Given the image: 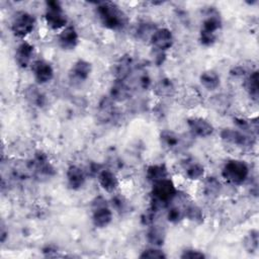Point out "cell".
<instances>
[{
  "label": "cell",
  "instance_id": "obj_23",
  "mask_svg": "<svg viewBox=\"0 0 259 259\" xmlns=\"http://www.w3.org/2000/svg\"><path fill=\"white\" fill-rule=\"evenodd\" d=\"M153 91L159 97H170L175 93V85L169 78H163L154 85Z\"/></svg>",
  "mask_w": 259,
  "mask_h": 259
},
{
  "label": "cell",
  "instance_id": "obj_33",
  "mask_svg": "<svg viewBox=\"0 0 259 259\" xmlns=\"http://www.w3.org/2000/svg\"><path fill=\"white\" fill-rule=\"evenodd\" d=\"M184 219V207L178 205H172L167 211V220L172 224L179 223Z\"/></svg>",
  "mask_w": 259,
  "mask_h": 259
},
{
  "label": "cell",
  "instance_id": "obj_40",
  "mask_svg": "<svg viewBox=\"0 0 259 259\" xmlns=\"http://www.w3.org/2000/svg\"><path fill=\"white\" fill-rule=\"evenodd\" d=\"M4 225L2 224L1 225V242L2 243H4V241H5V239H6V235H7V233L5 232V230H4Z\"/></svg>",
  "mask_w": 259,
  "mask_h": 259
},
{
  "label": "cell",
  "instance_id": "obj_16",
  "mask_svg": "<svg viewBox=\"0 0 259 259\" xmlns=\"http://www.w3.org/2000/svg\"><path fill=\"white\" fill-rule=\"evenodd\" d=\"M131 96V88L124 80L115 79L110 87L109 97L112 101L122 102Z\"/></svg>",
  "mask_w": 259,
  "mask_h": 259
},
{
  "label": "cell",
  "instance_id": "obj_5",
  "mask_svg": "<svg viewBox=\"0 0 259 259\" xmlns=\"http://www.w3.org/2000/svg\"><path fill=\"white\" fill-rule=\"evenodd\" d=\"M112 221V211L102 196L96 197L92 202V223L96 228L107 227Z\"/></svg>",
  "mask_w": 259,
  "mask_h": 259
},
{
  "label": "cell",
  "instance_id": "obj_13",
  "mask_svg": "<svg viewBox=\"0 0 259 259\" xmlns=\"http://www.w3.org/2000/svg\"><path fill=\"white\" fill-rule=\"evenodd\" d=\"M59 46L65 51L74 50L79 44V35L73 25L66 26L58 36Z\"/></svg>",
  "mask_w": 259,
  "mask_h": 259
},
{
  "label": "cell",
  "instance_id": "obj_34",
  "mask_svg": "<svg viewBox=\"0 0 259 259\" xmlns=\"http://www.w3.org/2000/svg\"><path fill=\"white\" fill-rule=\"evenodd\" d=\"M157 28H155L152 23H148V22L141 23L139 25V27L137 28V36L142 38V39H145V38H148V37L151 38L152 34L154 33V31Z\"/></svg>",
  "mask_w": 259,
  "mask_h": 259
},
{
  "label": "cell",
  "instance_id": "obj_37",
  "mask_svg": "<svg viewBox=\"0 0 259 259\" xmlns=\"http://www.w3.org/2000/svg\"><path fill=\"white\" fill-rule=\"evenodd\" d=\"M137 83H138V86L142 89H148L152 84L151 78L147 74V72H142V74H140L137 77Z\"/></svg>",
  "mask_w": 259,
  "mask_h": 259
},
{
  "label": "cell",
  "instance_id": "obj_38",
  "mask_svg": "<svg viewBox=\"0 0 259 259\" xmlns=\"http://www.w3.org/2000/svg\"><path fill=\"white\" fill-rule=\"evenodd\" d=\"M249 73H248V70L244 67V66H237V67H234L232 70H231V75L232 76H235V77H242V76H247Z\"/></svg>",
  "mask_w": 259,
  "mask_h": 259
},
{
  "label": "cell",
  "instance_id": "obj_26",
  "mask_svg": "<svg viewBox=\"0 0 259 259\" xmlns=\"http://www.w3.org/2000/svg\"><path fill=\"white\" fill-rule=\"evenodd\" d=\"M234 123L242 132L257 137V134H258V121H257V118L248 119V118L235 117L234 118Z\"/></svg>",
  "mask_w": 259,
  "mask_h": 259
},
{
  "label": "cell",
  "instance_id": "obj_24",
  "mask_svg": "<svg viewBox=\"0 0 259 259\" xmlns=\"http://www.w3.org/2000/svg\"><path fill=\"white\" fill-rule=\"evenodd\" d=\"M199 81L201 85L207 90H215L221 84L220 75L212 70L202 72L199 76Z\"/></svg>",
  "mask_w": 259,
  "mask_h": 259
},
{
  "label": "cell",
  "instance_id": "obj_28",
  "mask_svg": "<svg viewBox=\"0 0 259 259\" xmlns=\"http://www.w3.org/2000/svg\"><path fill=\"white\" fill-rule=\"evenodd\" d=\"M165 231L159 226H151L147 233L148 242L154 247H160L165 242Z\"/></svg>",
  "mask_w": 259,
  "mask_h": 259
},
{
  "label": "cell",
  "instance_id": "obj_4",
  "mask_svg": "<svg viewBox=\"0 0 259 259\" xmlns=\"http://www.w3.org/2000/svg\"><path fill=\"white\" fill-rule=\"evenodd\" d=\"M45 20L49 27L54 30L63 28L66 26L68 19L66 13L59 1H47Z\"/></svg>",
  "mask_w": 259,
  "mask_h": 259
},
{
  "label": "cell",
  "instance_id": "obj_30",
  "mask_svg": "<svg viewBox=\"0 0 259 259\" xmlns=\"http://www.w3.org/2000/svg\"><path fill=\"white\" fill-rule=\"evenodd\" d=\"M184 218L193 223L200 224L203 221L202 209L195 203H187L184 206Z\"/></svg>",
  "mask_w": 259,
  "mask_h": 259
},
{
  "label": "cell",
  "instance_id": "obj_9",
  "mask_svg": "<svg viewBox=\"0 0 259 259\" xmlns=\"http://www.w3.org/2000/svg\"><path fill=\"white\" fill-rule=\"evenodd\" d=\"M150 41L156 51L165 52L169 50L174 42L172 31L166 27L157 28L152 34Z\"/></svg>",
  "mask_w": 259,
  "mask_h": 259
},
{
  "label": "cell",
  "instance_id": "obj_3",
  "mask_svg": "<svg viewBox=\"0 0 259 259\" xmlns=\"http://www.w3.org/2000/svg\"><path fill=\"white\" fill-rule=\"evenodd\" d=\"M222 176L228 182L240 185L243 184L249 176V167L242 160H230L222 169Z\"/></svg>",
  "mask_w": 259,
  "mask_h": 259
},
{
  "label": "cell",
  "instance_id": "obj_1",
  "mask_svg": "<svg viewBox=\"0 0 259 259\" xmlns=\"http://www.w3.org/2000/svg\"><path fill=\"white\" fill-rule=\"evenodd\" d=\"M96 13L102 25L108 29H121L127 22L124 12L119 6L112 2L99 3L96 7Z\"/></svg>",
  "mask_w": 259,
  "mask_h": 259
},
{
  "label": "cell",
  "instance_id": "obj_11",
  "mask_svg": "<svg viewBox=\"0 0 259 259\" xmlns=\"http://www.w3.org/2000/svg\"><path fill=\"white\" fill-rule=\"evenodd\" d=\"M186 122L191 135L194 137L206 138L213 133L212 124L202 117H190Z\"/></svg>",
  "mask_w": 259,
  "mask_h": 259
},
{
  "label": "cell",
  "instance_id": "obj_2",
  "mask_svg": "<svg viewBox=\"0 0 259 259\" xmlns=\"http://www.w3.org/2000/svg\"><path fill=\"white\" fill-rule=\"evenodd\" d=\"M178 191L169 177L153 183L151 192L152 203L150 208L157 212L161 208L167 207L173 201Z\"/></svg>",
  "mask_w": 259,
  "mask_h": 259
},
{
  "label": "cell",
  "instance_id": "obj_19",
  "mask_svg": "<svg viewBox=\"0 0 259 259\" xmlns=\"http://www.w3.org/2000/svg\"><path fill=\"white\" fill-rule=\"evenodd\" d=\"M133 72V59L131 56L125 55L122 56L115 64L113 73L115 79L118 80H125L131 73Z\"/></svg>",
  "mask_w": 259,
  "mask_h": 259
},
{
  "label": "cell",
  "instance_id": "obj_29",
  "mask_svg": "<svg viewBox=\"0 0 259 259\" xmlns=\"http://www.w3.org/2000/svg\"><path fill=\"white\" fill-rule=\"evenodd\" d=\"M26 99L33 105L37 107H42L46 104L45 94L35 86H30L25 91Z\"/></svg>",
  "mask_w": 259,
  "mask_h": 259
},
{
  "label": "cell",
  "instance_id": "obj_18",
  "mask_svg": "<svg viewBox=\"0 0 259 259\" xmlns=\"http://www.w3.org/2000/svg\"><path fill=\"white\" fill-rule=\"evenodd\" d=\"M97 180L106 192H113L118 186L117 177L109 169H101L97 174Z\"/></svg>",
  "mask_w": 259,
  "mask_h": 259
},
{
  "label": "cell",
  "instance_id": "obj_7",
  "mask_svg": "<svg viewBox=\"0 0 259 259\" xmlns=\"http://www.w3.org/2000/svg\"><path fill=\"white\" fill-rule=\"evenodd\" d=\"M221 138L224 142L241 148H251L256 143L255 136L244 133L239 128H223L221 132Z\"/></svg>",
  "mask_w": 259,
  "mask_h": 259
},
{
  "label": "cell",
  "instance_id": "obj_17",
  "mask_svg": "<svg viewBox=\"0 0 259 259\" xmlns=\"http://www.w3.org/2000/svg\"><path fill=\"white\" fill-rule=\"evenodd\" d=\"M33 55V46L27 41L19 44L15 51V62L20 68H27Z\"/></svg>",
  "mask_w": 259,
  "mask_h": 259
},
{
  "label": "cell",
  "instance_id": "obj_32",
  "mask_svg": "<svg viewBox=\"0 0 259 259\" xmlns=\"http://www.w3.org/2000/svg\"><path fill=\"white\" fill-rule=\"evenodd\" d=\"M259 246L258 231L251 230L244 238V247L248 253H256Z\"/></svg>",
  "mask_w": 259,
  "mask_h": 259
},
{
  "label": "cell",
  "instance_id": "obj_14",
  "mask_svg": "<svg viewBox=\"0 0 259 259\" xmlns=\"http://www.w3.org/2000/svg\"><path fill=\"white\" fill-rule=\"evenodd\" d=\"M92 71V66L91 64L83 59L77 60L74 65L71 68L70 71V78L72 81L76 82H84L86 81Z\"/></svg>",
  "mask_w": 259,
  "mask_h": 259
},
{
  "label": "cell",
  "instance_id": "obj_39",
  "mask_svg": "<svg viewBox=\"0 0 259 259\" xmlns=\"http://www.w3.org/2000/svg\"><path fill=\"white\" fill-rule=\"evenodd\" d=\"M111 201H112V202H111V205H112L115 209H117V210H122V209H124L125 202H124V200H123L122 197H120V196H114Z\"/></svg>",
  "mask_w": 259,
  "mask_h": 259
},
{
  "label": "cell",
  "instance_id": "obj_25",
  "mask_svg": "<svg viewBox=\"0 0 259 259\" xmlns=\"http://www.w3.org/2000/svg\"><path fill=\"white\" fill-rule=\"evenodd\" d=\"M112 102L110 97H103L99 102L98 115L102 121H109L113 118L115 110Z\"/></svg>",
  "mask_w": 259,
  "mask_h": 259
},
{
  "label": "cell",
  "instance_id": "obj_22",
  "mask_svg": "<svg viewBox=\"0 0 259 259\" xmlns=\"http://www.w3.org/2000/svg\"><path fill=\"white\" fill-rule=\"evenodd\" d=\"M146 177L153 184L159 180L168 178L169 172L164 164H154L148 167Z\"/></svg>",
  "mask_w": 259,
  "mask_h": 259
},
{
  "label": "cell",
  "instance_id": "obj_8",
  "mask_svg": "<svg viewBox=\"0 0 259 259\" xmlns=\"http://www.w3.org/2000/svg\"><path fill=\"white\" fill-rule=\"evenodd\" d=\"M29 170L33 171L38 176L51 177L56 174V170L50 162L48 156L42 152L35 153L33 159L28 165Z\"/></svg>",
  "mask_w": 259,
  "mask_h": 259
},
{
  "label": "cell",
  "instance_id": "obj_35",
  "mask_svg": "<svg viewBox=\"0 0 259 259\" xmlns=\"http://www.w3.org/2000/svg\"><path fill=\"white\" fill-rule=\"evenodd\" d=\"M140 258H152V259H165L167 258V255L160 249H158L157 247H153V248H149L144 250L140 256Z\"/></svg>",
  "mask_w": 259,
  "mask_h": 259
},
{
  "label": "cell",
  "instance_id": "obj_10",
  "mask_svg": "<svg viewBox=\"0 0 259 259\" xmlns=\"http://www.w3.org/2000/svg\"><path fill=\"white\" fill-rule=\"evenodd\" d=\"M161 145L169 151H179L186 146L185 137L169 130H165L160 134Z\"/></svg>",
  "mask_w": 259,
  "mask_h": 259
},
{
  "label": "cell",
  "instance_id": "obj_27",
  "mask_svg": "<svg viewBox=\"0 0 259 259\" xmlns=\"http://www.w3.org/2000/svg\"><path fill=\"white\" fill-rule=\"evenodd\" d=\"M222 190L221 182L213 176L207 177L203 182V194L208 198H215Z\"/></svg>",
  "mask_w": 259,
  "mask_h": 259
},
{
  "label": "cell",
  "instance_id": "obj_21",
  "mask_svg": "<svg viewBox=\"0 0 259 259\" xmlns=\"http://www.w3.org/2000/svg\"><path fill=\"white\" fill-rule=\"evenodd\" d=\"M244 86L246 91L248 92L249 96L254 100L258 101V96H259V83H258V71L253 70L251 71L244 82Z\"/></svg>",
  "mask_w": 259,
  "mask_h": 259
},
{
  "label": "cell",
  "instance_id": "obj_36",
  "mask_svg": "<svg viewBox=\"0 0 259 259\" xmlns=\"http://www.w3.org/2000/svg\"><path fill=\"white\" fill-rule=\"evenodd\" d=\"M180 258L182 259H203L205 258V255L195 249H186L182 252V254L180 255Z\"/></svg>",
  "mask_w": 259,
  "mask_h": 259
},
{
  "label": "cell",
  "instance_id": "obj_12",
  "mask_svg": "<svg viewBox=\"0 0 259 259\" xmlns=\"http://www.w3.org/2000/svg\"><path fill=\"white\" fill-rule=\"evenodd\" d=\"M31 70L35 81L38 84H46L54 78V69L52 65L45 60H36L32 63Z\"/></svg>",
  "mask_w": 259,
  "mask_h": 259
},
{
  "label": "cell",
  "instance_id": "obj_6",
  "mask_svg": "<svg viewBox=\"0 0 259 259\" xmlns=\"http://www.w3.org/2000/svg\"><path fill=\"white\" fill-rule=\"evenodd\" d=\"M35 25V18L26 11H18L12 19L11 30L17 37L23 38L32 32Z\"/></svg>",
  "mask_w": 259,
  "mask_h": 259
},
{
  "label": "cell",
  "instance_id": "obj_31",
  "mask_svg": "<svg viewBox=\"0 0 259 259\" xmlns=\"http://www.w3.org/2000/svg\"><path fill=\"white\" fill-rule=\"evenodd\" d=\"M185 175L190 180L200 179L204 175V167L198 162H191L185 167Z\"/></svg>",
  "mask_w": 259,
  "mask_h": 259
},
{
  "label": "cell",
  "instance_id": "obj_15",
  "mask_svg": "<svg viewBox=\"0 0 259 259\" xmlns=\"http://www.w3.org/2000/svg\"><path fill=\"white\" fill-rule=\"evenodd\" d=\"M67 182L72 190H79L83 187L86 181V174L83 169L77 165H71L67 169Z\"/></svg>",
  "mask_w": 259,
  "mask_h": 259
},
{
  "label": "cell",
  "instance_id": "obj_20",
  "mask_svg": "<svg viewBox=\"0 0 259 259\" xmlns=\"http://www.w3.org/2000/svg\"><path fill=\"white\" fill-rule=\"evenodd\" d=\"M222 27V19L218 12H209L202 21L200 32L217 35V31Z\"/></svg>",
  "mask_w": 259,
  "mask_h": 259
}]
</instances>
